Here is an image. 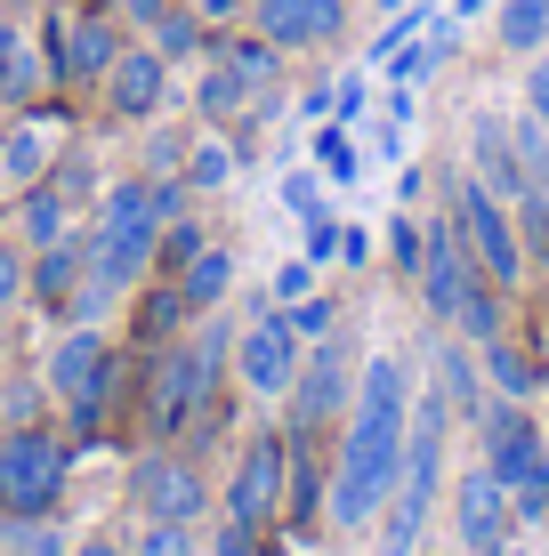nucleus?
<instances>
[{
	"label": "nucleus",
	"mask_w": 549,
	"mask_h": 556,
	"mask_svg": "<svg viewBox=\"0 0 549 556\" xmlns=\"http://www.w3.org/2000/svg\"><path fill=\"white\" fill-rule=\"evenodd\" d=\"M25 282H33V251L16 235H0V315L9 306H25Z\"/></svg>",
	"instance_id": "nucleus-34"
},
{
	"label": "nucleus",
	"mask_w": 549,
	"mask_h": 556,
	"mask_svg": "<svg viewBox=\"0 0 549 556\" xmlns=\"http://www.w3.org/2000/svg\"><path fill=\"white\" fill-rule=\"evenodd\" d=\"M146 41H154V49L170 56V65H178V56H211V25H202V16L186 9V0H178V9H170L162 25L146 33Z\"/></svg>",
	"instance_id": "nucleus-29"
},
{
	"label": "nucleus",
	"mask_w": 549,
	"mask_h": 556,
	"mask_svg": "<svg viewBox=\"0 0 549 556\" xmlns=\"http://www.w3.org/2000/svg\"><path fill=\"white\" fill-rule=\"evenodd\" d=\"M186 9H195L211 33H226V25H242V16H251V0H186Z\"/></svg>",
	"instance_id": "nucleus-43"
},
{
	"label": "nucleus",
	"mask_w": 549,
	"mask_h": 556,
	"mask_svg": "<svg viewBox=\"0 0 549 556\" xmlns=\"http://www.w3.org/2000/svg\"><path fill=\"white\" fill-rule=\"evenodd\" d=\"M65 476H73L65 435H49V428H9L0 435V508L9 516H49L57 492H65Z\"/></svg>",
	"instance_id": "nucleus-7"
},
{
	"label": "nucleus",
	"mask_w": 549,
	"mask_h": 556,
	"mask_svg": "<svg viewBox=\"0 0 549 556\" xmlns=\"http://www.w3.org/2000/svg\"><path fill=\"white\" fill-rule=\"evenodd\" d=\"M275 194H283V210H291V218H324V178H315V169H291Z\"/></svg>",
	"instance_id": "nucleus-36"
},
{
	"label": "nucleus",
	"mask_w": 549,
	"mask_h": 556,
	"mask_svg": "<svg viewBox=\"0 0 549 556\" xmlns=\"http://www.w3.org/2000/svg\"><path fill=\"white\" fill-rule=\"evenodd\" d=\"M525 113L549 129V56H541V49H534V73H525Z\"/></svg>",
	"instance_id": "nucleus-44"
},
{
	"label": "nucleus",
	"mask_w": 549,
	"mask_h": 556,
	"mask_svg": "<svg viewBox=\"0 0 549 556\" xmlns=\"http://www.w3.org/2000/svg\"><path fill=\"white\" fill-rule=\"evenodd\" d=\"M339 266H372V235L364 226H339Z\"/></svg>",
	"instance_id": "nucleus-47"
},
{
	"label": "nucleus",
	"mask_w": 549,
	"mask_h": 556,
	"mask_svg": "<svg viewBox=\"0 0 549 556\" xmlns=\"http://www.w3.org/2000/svg\"><path fill=\"white\" fill-rule=\"evenodd\" d=\"M122 25L113 16H49V81H73V89H89V81H105L113 73V56H122Z\"/></svg>",
	"instance_id": "nucleus-13"
},
{
	"label": "nucleus",
	"mask_w": 549,
	"mask_h": 556,
	"mask_svg": "<svg viewBox=\"0 0 549 556\" xmlns=\"http://www.w3.org/2000/svg\"><path fill=\"white\" fill-rule=\"evenodd\" d=\"M154 242H162V210H154V178H122L105 186L98 210L82 226V251H89V282L98 291H138L154 275Z\"/></svg>",
	"instance_id": "nucleus-3"
},
{
	"label": "nucleus",
	"mask_w": 549,
	"mask_h": 556,
	"mask_svg": "<svg viewBox=\"0 0 549 556\" xmlns=\"http://www.w3.org/2000/svg\"><path fill=\"white\" fill-rule=\"evenodd\" d=\"M364 98H372L364 81H339V89H332V122H355V113H364Z\"/></svg>",
	"instance_id": "nucleus-48"
},
{
	"label": "nucleus",
	"mask_w": 549,
	"mask_h": 556,
	"mask_svg": "<svg viewBox=\"0 0 549 556\" xmlns=\"http://www.w3.org/2000/svg\"><path fill=\"white\" fill-rule=\"evenodd\" d=\"M469 178L494 186L501 202H525V194H534V178H525V153H517V129L494 122V113H477V122H469Z\"/></svg>",
	"instance_id": "nucleus-17"
},
{
	"label": "nucleus",
	"mask_w": 549,
	"mask_h": 556,
	"mask_svg": "<svg viewBox=\"0 0 549 556\" xmlns=\"http://www.w3.org/2000/svg\"><path fill=\"white\" fill-rule=\"evenodd\" d=\"M0 556H73V541L49 525V516H9V541H0Z\"/></svg>",
	"instance_id": "nucleus-32"
},
{
	"label": "nucleus",
	"mask_w": 549,
	"mask_h": 556,
	"mask_svg": "<svg viewBox=\"0 0 549 556\" xmlns=\"http://www.w3.org/2000/svg\"><path fill=\"white\" fill-rule=\"evenodd\" d=\"M129 516L138 525H202L211 516V484L186 452H146L129 468Z\"/></svg>",
	"instance_id": "nucleus-10"
},
{
	"label": "nucleus",
	"mask_w": 549,
	"mask_h": 556,
	"mask_svg": "<svg viewBox=\"0 0 549 556\" xmlns=\"http://www.w3.org/2000/svg\"><path fill=\"white\" fill-rule=\"evenodd\" d=\"M404 419H412V363L372 348L355 363V404L339 428L332 476H324V525L332 532H372L404 468Z\"/></svg>",
	"instance_id": "nucleus-1"
},
{
	"label": "nucleus",
	"mask_w": 549,
	"mask_h": 556,
	"mask_svg": "<svg viewBox=\"0 0 549 556\" xmlns=\"http://www.w3.org/2000/svg\"><path fill=\"white\" fill-rule=\"evenodd\" d=\"M291 435H324L339 412L355 404V355H348V331L315 339L308 355H299V379H291Z\"/></svg>",
	"instance_id": "nucleus-9"
},
{
	"label": "nucleus",
	"mask_w": 549,
	"mask_h": 556,
	"mask_svg": "<svg viewBox=\"0 0 549 556\" xmlns=\"http://www.w3.org/2000/svg\"><path fill=\"white\" fill-rule=\"evenodd\" d=\"M65 153V122H16L0 129V202H16L25 186H41Z\"/></svg>",
	"instance_id": "nucleus-18"
},
{
	"label": "nucleus",
	"mask_w": 549,
	"mask_h": 556,
	"mask_svg": "<svg viewBox=\"0 0 549 556\" xmlns=\"http://www.w3.org/2000/svg\"><path fill=\"white\" fill-rule=\"evenodd\" d=\"M41 388H49V404L65 412V435H98L105 404H113V339L98 323H65V339H57L49 363H41Z\"/></svg>",
	"instance_id": "nucleus-5"
},
{
	"label": "nucleus",
	"mask_w": 549,
	"mask_h": 556,
	"mask_svg": "<svg viewBox=\"0 0 549 556\" xmlns=\"http://www.w3.org/2000/svg\"><path fill=\"white\" fill-rule=\"evenodd\" d=\"M315 169H324L332 186H355V169H364V153H355L348 122H324V129H315Z\"/></svg>",
	"instance_id": "nucleus-31"
},
{
	"label": "nucleus",
	"mask_w": 549,
	"mask_h": 556,
	"mask_svg": "<svg viewBox=\"0 0 549 556\" xmlns=\"http://www.w3.org/2000/svg\"><path fill=\"white\" fill-rule=\"evenodd\" d=\"M308 258H315V266L339 258V226H332V218H308Z\"/></svg>",
	"instance_id": "nucleus-46"
},
{
	"label": "nucleus",
	"mask_w": 549,
	"mask_h": 556,
	"mask_svg": "<svg viewBox=\"0 0 549 556\" xmlns=\"http://www.w3.org/2000/svg\"><path fill=\"white\" fill-rule=\"evenodd\" d=\"M315 291V258H291V266H275V282H267V306H299Z\"/></svg>",
	"instance_id": "nucleus-38"
},
{
	"label": "nucleus",
	"mask_w": 549,
	"mask_h": 556,
	"mask_svg": "<svg viewBox=\"0 0 549 556\" xmlns=\"http://www.w3.org/2000/svg\"><path fill=\"white\" fill-rule=\"evenodd\" d=\"M291 331H299V339H308V348H315V339H332V331H339V306L308 291V299L291 306Z\"/></svg>",
	"instance_id": "nucleus-37"
},
{
	"label": "nucleus",
	"mask_w": 549,
	"mask_h": 556,
	"mask_svg": "<svg viewBox=\"0 0 549 556\" xmlns=\"http://www.w3.org/2000/svg\"><path fill=\"white\" fill-rule=\"evenodd\" d=\"M73 556H129V548H113V541H105V532H89V541H82V548H73Z\"/></svg>",
	"instance_id": "nucleus-50"
},
{
	"label": "nucleus",
	"mask_w": 549,
	"mask_h": 556,
	"mask_svg": "<svg viewBox=\"0 0 549 556\" xmlns=\"http://www.w3.org/2000/svg\"><path fill=\"white\" fill-rule=\"evenodd\" d=\"M82 282H89V251H82V235H65V242H49V251H33L25 299H41V306H57V315H73Z\"/></svg>",
	"instance_id": "nucleus-19"
},
{
	"label": "nucleus",
	"mask_w": 549,
	"mask_h": 556,
	"mask_svg": "<svg viewBox=\"0 0 549 556\" xmlns=\"http://www.w3.org/2000/svg\"><path fill=\"white\" fill-rule=\"evenodd\" d=\"M477 444H485V468L509 484V508H517V532H541L549 525V435L534 404H509L494 395L477 419Z\"/></svg>",
	"instance_id": "nucleus-4"
},
{
	"label": "nucleus",
	"mask_w": 549,
	"mask_h": 556,
	"mask_svg": "<svg viewBox=\"0 0 549 556\" xmlns=\"http://www.w3.org/2000/svg\"><path fill=\"white\" fill-rule=\"evenodd\" d=\"M211 556H259V532H251V525H235V516H226V525L211 532Z\"/></svg>",
	"instance_id": "nucleus-42"
},
{
	"label": "nucleus",
	"mask_w": 549,
	"mask_h": 556,
	"mask_svg": "<svg viewBox=\"0 0 549 556\" xmlns=\"http://www.w3.org/2000/svg\"><path fill=\"white\" fill-rule=\"evenodd\" d=\"M186 146H195V138H178V129H154V138H146V169H154V178H178V169H186Z\"/></svg>",
	"instance_id": "nucleus-40"
},
{
	"label": "nucleus",
	"mask_w": 549,
	"mask_h": 556,
	"mask_svg": "<svg viewBox=\"0 0 549 556\" xmlns=\"http://www.w3.org/2000/svg\"><path fill=\"white\" fill-rule=\"evenodd\" d=\"M105 105H113V122H154V113L170 105V56L154 41L122 49V56H113V73H105Z\"/></svg>",
	"instance_id": "nucleus-16"
},
{
	"label": "nucleus",
	"mask_w": 549,
	"mask_h": 556,
	"mask_svg": "<svg viewBox=\"0 0 549 556\" xmlns=\"http://www.w3.org/2000/svg\"><path fill=\"white\" fill-rule=\"evenodd\" d=\"M485 556H534V548H525V541H517V532H509V541H494V548H485Z\"/></svg>",
	"instance_id": "nucleus-51"
},
{
	"label": "nucleus",
	"mask_w": 549,
	"mask_h": 556,
	"mask_svg": "<svg viewBox=\"0 0 549 556\" xmlns=\"http://www.w3.org/2000/svg\"><path fill=\"white\" fill-rule=\"evenodd\" d=\"M412 282H421V306L452 331V315H461L469 282H477V258H469V242H461V226H452V210L421 226V275H412Z\"/></svg>",
	"instance_id": "nucleus-12"
},
{
	"label": "nucleus",
	"mask_w": 549,
	"mask_h": 556,
	"mask_svg": "<svg viewBox=\"0 0 549 556\" xmlns=\"http://www.w3.org/2000/svg\"><path fill=\"white\" fill-rule=\"evenodd\" d=\"M251 98H259V89L242 81L226 56H211V65H202V81H195V113H202V122H235V113H251Z\"/></svg>",
	"instance_id": "nucleus-25"
},
{
	"label": "nucleus",
	"mask_w": 549,
	"mask_h": 556,
	"mask_svg": "<svg viewBox=\"0 0 549 556\" xmlns=\"http://www.w3.org/2000/svg\"><path fill=\"white\" fill-rule=\"evenodd\" d=\"M509 532H517V508H509V484L494 468H461L452 476V541H461L469 556H485L494 541H509Z\"/></svg>",
	"instance_id": "nucleus-14"
},
{
	"label": "nucleus",
	"mask_w": 549,
	"mask_h": 556,
	"mask_svg": "<svg viewBox=\"0 0 549 556\" xmlns=\"http://www.w3.org/2000/svg\"><path fill=\"white\" fill-rule=\"evenodd\" d=\"M178 291L195 299V315H211V306L235 291V251H226V242H202V251L178 266Z\"/></svg>",
	"instance_id": "nucleus-24"
},
{
	"label": "nucleus",
	"mask_w": 549,
	"mask_h": 556,
	"mask_svg": "<svg viewBox=\"0 0 549 556\" xmlns=\"http://www.w3.org/2000/svg\"><path fill=\"white\" fill-rule=\"evenodd\" d=\"M129 556H202V548H195V525H138Z\"/></svg>",
	"instance_id": "nucleus-35"
},
{
	"label": "nucleus",
	"mask_w": 549,
	"mask_h": 556,
	"mask_svg": "<svg viewBox=\"0 0 549 556\" xmlns=\"http://www.w3.org/2000/svg\"><path fill=\"white\" fill-rule=\"evenodd\" d=\"M0 371H9V331H0Z\"/></svg>",
	"instance_id": "nucleus-53"
},
{
	"label": "nucleus",
	"mask_w": 549,
	"mask_h": 556,
	"mask_svg": "<svg viewBox=\"0 0 549 556\" xmlns=\"http://www.w3.org/2000/svg\"><path fill=\"white\" fill-rule=\"evenodd\" d=\"M388 258H396V275H421V218H404V210H396V226H388Z\"/></svg>",
	"instance_id": "nucleus-41"
},
{
	"label": "nucleus",
	"mask_w": 549,
	"mask_h": 556,
	"mask_svg": "<svg viewBox=\"0 0 549 556\" xmlns=\"http://www.w3.org/2000/svg\"><path fill=\"white\" fill-rule=\"evenodd\" d=\"M41 412H49V388H9L0 395V428H41Z\"/></svg>",
	"instance_id": "nucleus-39"
},
{
	"label": "nucleus",
	"mask_w": 549,
	"mask_h": 556,
	"mask_svg": "<svg viewBox=\"0 0 549 556\" xmlns=\"http://www.w3.org/2000/svg\"><path fill=\"white\" fill-rule=\"evenodd\" d=\"M170 9H178V0H113V16H129V25H146V33H154Z\"/></svg>",
	"instance_id": "nucleus-45"
},
{
	"label": "nucleus",
	"mask_w": 549,
	"mask_h": 556,
	"mask_svg": "<svg viewBox=\"0 0 549 556\" xmlns=\"http://www.w3.org/2000/svg\"><path fill=\"white\" fill-rule=\"evenodd\" d=\"M501 299L509 291H494V282H469V299H461V315H452V331H461V339H477V348H485V339H501Z\"/></svg>",
	"instance_id": "nucleus-30"
},
{
	"label": "nucleus",
	"mask_w": 549,
	"mask_h": 556,
	"mask_svg": "<svg viewBox=\"0 0 549 556\" xmlns=\"http://www.w3.org/2000/svg\"><path fill=\"white\" fill-rule=\"evenodd\" d=\"M299 355H308V339L291 331V306H259V323H242V331H235V379H242V395L283 404L291 379H299Z\"/></svg>",
	"instance_id": "nucleus-8"
},
{
	"label": "nucleus",
	"mask_w": 549,
	"mask_h": 556,
	"mask_svg": "<svg viewBox=\"0 0 549 556\" xmlns=\"http://www.w3.org/2000/svg\"><path fill=\"white\" fill-rule=\"evenodd\" d=\"M283 484H291V435H251L242 459H235V476H226V516L267 532L283 516Z\"/></svg>",
	"instance_id": "nucleus-11"
},
{
	"label": "nucleus",
	"mask_w": 549,
	"mask_h": 556,
	"mask_svg": "<svg viewBox=\"0 0 549 556\" xmlns=\"http://www.w3.org/2000/svg\"><path fill=\"white\" fill-rule=\"evenodd\" d=\"M186 186H195V194H219L226 178H235V146L219 138V129H202L195 146H186V169H178Z\"/></svg>",
	"instance_id": "nucleus-28"
},
{
	"label": "nucleus",
	"mask_w": 549,
	"mask_h": 556,
	"mask_svg": "<svg viewBox=\"0 0 549 556\" xmlns=\"http://www.w3.org/2000/svg\"><path fill=\"white\" fill-rule=\"evenodd\" d=\"M41 89H49V56L33 49L16 16H0V105H33Z\"/></svg>",
	"instance_id": "nucleus-20"
},
{
	"label": "nucleus",
	"mask_w": 549,
	"mask_h": 556,
	"mask_svg": "<svg viewBox=\"0 0 549 556\" xmlns=\"http://www.w3.org/2000/svg\"><path fill=\"white\" fill-rule=\"evenodd\" d=\"M0 435H9V428H0Z\"/></svg>",
	"instance_id": "nucleus-54"
},
{
	"label": "nucleus",
	"mask_w": 549,
	"mask_h": 556,
	"mask_svg": "<svg viewBox=\"0 0 549 556\" xmlns=\"http://www.w3.org/2000/svg\"><path fill=\"white\" fill-rule=\"evenodd\" d=\"M477 9H494V0H452V16H477Z\"/></svg>",
	"instance_id": "nucleus-52"
},
{
	"label": "nucleus",
	"mask_w": 549,
	"mask_h": 556,
	"mask_svg": "<svg viewBox=\"0 0 549 556\" xmlns=\"http://www.w3.org/2000/svg\"><path fill=\"white\" fill-rule=\"evenodd\" d=\"M202 242H211V235H202V218H195V210H178V218L162 226V242H154V275H178Z\"/></svg>",
	"instance_id": "nucleus-33"
},
{
	"label": "nucleus",
	"mask_w": 549,
	"mask_h": 556,
	"mask_svg": "<svg viewBox=\"0 0 549 556\" xmlns=\"http://www.w3.org/2000/svg\"><path fill=\"white\" fill-rule=\"evenodd\" d=\"M445 444H452V404L437 388H412V419H404V468H396V492L380 508V556H412L437 516L445 492Z\"/></svg>",
	"instance_id": "nucleus-2"
},
{
	"label": "nucleus",
	"mask_w": 549,
	"mask_h": 556,
	"mask_svg": "<svg viewBox=\"0 0 549 556\" xmlns=\"http://www.w3.org/2000/svg\"><path fill=\"white\" fill-rule=\"evenodd\" d=\"M242 25L267 33L283 56H291V49H332L339 33H348V0H251Z\"/></svg>",
	"instance_id": "nucleus-15"
},
{
	"label": "nucleus",
	"mask_w": 549,
	"mask_h": 556,
	"mask_svg": "<svg viewBox=\"0 0 549 556\" xmlns=\"http://www.w3.org/2000/svg\"><path fill=\"white\" fill-rule=\"evenodd\" d=\"M412 113H421V98H412V89H388V122L412 129Z\"/></svg>",
	"instance_id": "nucleus-49"
},
{
	"label": "nucleus",
	"mask_w": 549,
	"mask_h": 556,
	"mask_svg": "<svg viewBox=\"0 0 549 556\" xmlns=\"http://www.w3.org/2000/svg\"><path fill=\"white\" fill-rule=\"evenodd\" d=\"M65 235H82V210L57 194L49 178L25 186V194H16V242H25V251H49V242H65Z\"/></svg>",
	"instance_id": "nucleus-21"
},
{
	"label": "nucleus",
	"mask_w": 549,
	"mask_h": 556,
	"mask_svg": "<svg viewBox=\"0 0 549 556\" xmlns=\"http://www.w3.org/2000/svg\"><path fill=\"white\" fill-rule=\"evenodd\" d=\"M186 323H195V299L178 291V275H162L154 291L138 299V331L154 339V348H170V339H186Z\"/></svg>",
	"instance_id": "nucleus-26"
},
{
	"label": "nucleus",
	"mask_w": 549,
	"mask_h": 556,
	"mask_svg": "<svg viewBox=\"0 0 549 556\" xmlns=\"http://www.w3.org/2000/svg\"><path fill=\"white\" fill-rule=\"evenodd\" d=\"M452 226H461L469 258H477V275L494 282V291H525V235H517V210H509L494 186H477L469 169L452 178Z\"/></svg>",
	"instance_id": "nucleus-6"
},
{
	"label": "nucleus",
	"mask_w": 549,
	"mask_h": 556,
	"mask_svg": "<svg viewBox=\"0 0 549 556\" xmlns=\"http://www.w3.org/2000/svg\"><path fill=\"white\" fill-rule=\"evenodd\" d=\"M494 33L509 56H534L549 41V0H494Z\"/></svg>",
	"instance_id": "nucleus-27"
},
{
	"label": "nucleus",
	"mask_w": 549,
	"mask_h": 556,
	"mask_svg": "<svg viewBox=\"0 0 549 556\" xmlns=\"http://www.w3.org/2000/svg\"><path fill=\"white\" fill-rule=\"evenodd\" d=\"M428 371H437V395L452 404V419H469V428H477L485 404H494V388H485V371L469 363L461 339H437V363H428Z\"/></svg>",
	"instance_id": "nucleus-22"
},
{
	"label": "nucleus",
	"mask_w": 549,
	"mask_h": 556,
	"mask_svg": "<svg viewBox=\"0 0 549 556\" xmlns=\"http://www.w3.org/2000/svg\"><path fill=\"white\" fill-rule=\"evenodd\" d=\"M477 371H485V388H494V395H509V404H534V395H541V363L525 355L509 331L477 348Z\"/></svg>",
	"instance_id": "nucleus-23"
}]
</instances>
